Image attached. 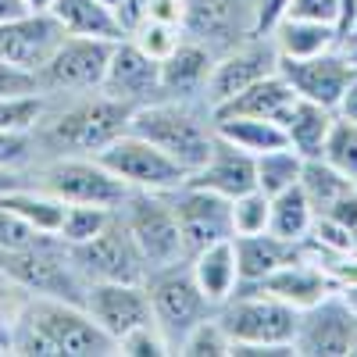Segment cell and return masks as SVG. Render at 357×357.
<instances>
[{
	"label": "cell",
	"instance_id": "5b68a950",
	"mask_svg": "<svg viewBox=\"0 0 357 357\" xmlns=\"http://www.w3.org/2000/svg\"><path fill=\"white\" fill-rule=\"evenodd\" d=\"M33 183L54 193L65 204H100V207H122L132 193L111 168L97 161V154H57L43 158L33 172Z\"/></svg>",
	"mask_w": 357,
	"mask_h": 357
},
{
	"label": "cell",
	"instance_id": "9f6ffc18",
	"mask_svg": "<svg viewBox=\"0 0 357 357\" xmlns=\"http://www.w3.org/2000/svg\"><path fill=\"white\" fill-rule=\"evenodd\" d=\"M350 47H357V18H354V25H350V33L343 36V50H350Z\"/></svg>",
	"mask_w": 357,
	"mask_h": 357
},
{
	"label": "cell",
	"instance_id": "5bb4252c",
	"mask_svg": "<svg viewBox=\"0 0 357 357\" xmlns=\"http://www.w3.org/2000/svg\"><path fill=\"white\" fill-rule=\"evenodd\" d=\"M168 204L178 222V232L186 240L190 257L218 240H232V200L229 197L183 183L178 190L168 193Z\"/></svg>",
	"mask_w": 357,
	"mask_h": 357
},
{
	"label": "cell",
	"instance_id": "7402d4cb",
	"mask_svg": "<svg viewBox=\"0 0 357 357\" xmlns=\"http://www.w3.org/2000/svg\"><path fill=\"white\" fill-rule=\"evenodd\" d=\"M215 136H218V132H215ZM186 183L232 200V197H240V193H247V190L257 186L254 158L243 154V151H236V146L225 143V139H215L211 158H207L200 168H193V172L186 175Z\"/></svg>",
	"mask_w": 357,
	"mask_h": 357
},
{
	"label": "cell",
	"instance_id": "d590c367",
	"mask_svg": "<svg viewBox=\"0 0 357 357\" xmlns=\"http://www.w3.org/2000/svg\"><path fill=\"white\" fill-rule=\"evenodd\" d=\"M321 161H329L343 178H350V183L357 186V122H347V118L336 114Z\"/></svg>",
	"mask_w": 357,
	"mask_h": 357
},
{
	"label": "cell",
	"instance_id": "f5cc1de1",
	"mask_svg": "<svg viewBox=\"0 0 357 357\" xmlns=\"http://www.w3.org/2000/svg\"><path fill=\"white\" fill-rule=\"evenodd\" d=\"M29 8H25V0H0V22H8V18H18V15H25Z\"/></svg>",
	"mask_w": 357,
	"mask_h": 357
},
{
	"label": "cell",
	"instance_id": "30bf717a",
	"mask_svg": "<svg viewBox=\"0 0 357 357\" xmlns=\"http://www.w3.org/2000/svg\"><path fill=\"white\" fill-rule=\"evenodd\" d=\"M79 275L86 282H146V261L114 207V218L86 243L68 247Z\"/></svg>",
	"mask_w": 357,
	"mask_h": 357
},
{
	"label": "cell",
	"instance_id": "4dcf8cb0",
	"mask_svg": "<svg viewBox=\"0 0 357 357\" xmlns=\"http://www.w3.org/2000/svg\"><path fill=\"white\" fill-rule=\"evenodd\" d=\"M314 218H318V215H314V207H311L304 186L296 183V186H289V190H282V193L272 197V218H268V232H275L279 240H286V243H301V240H307Z\"/></svg>",
	"mask_w": 357,
	"mask_h": 357
},
{
	"label": "cell",
	"instance_id": "f1b7e54d",
	"mask_svg": "<svg viewBox=\"0 0 357 357\" xmlns=\"http://www.w3.org/2000/svg\"><path fill=\"white\" fill-rule=\"evenodd\" d=\"M218 139L232 143L236 151H243L250 158L268 154L275 146H286V129L272 118H250V114H232V118H215Z\"/></svg>",
	"mask_w": 357,
	"mask_h": 357
},
{
	"label": "cell",
	"instance_id": "ee69618b",
	"mask_svg": "<svg viewBox=\"0 0 357 357\" xmlns=\"http://www.w3.org/2000/svg\"><path fill=\"white\" fill-rule=\"evenodd\" d=\"M36 93H40L36 72H25V68L0 57V100L4 97H36Z\"/></svg>",
	"mask_w": 357,
	"mask_h": 357
},
{
	"label": "cell",
	"instance_id": "8d00e7d4",
	"mask_svg": "<svg viewBox=\"0 0 357 357\" xmlns=\"http://www.w3.org/2000/svg\"><path fill=\"white\" fill-rule=\"evenodd\" d=\"M268 218H272V197L264 190H247L232 197V236H254L268 232Z\"/></svg>",
	"mask_w": 357,
	"mask_h": 357
},
{
	"label": "cell",
	"instance_id": "b9f144b4",
	"mask_svg": "<svg viewBox=\"0 0 357 357\" xmlns=\"http://www.w3.org/2000/svg\"><path fill=\"white\" fill-rule=\"evenodd\" d=\"M43 114V93L36 97H4L0 100V129H33Z\"/></svg>",
	"mask_w": 357,
	"mask_h": 357
},
{
	"label": "cell",
	"instance_id": "816d5d0a",
	"mask_svg": "<svg viewBox=\"0 0 357 357\" xmlns=\"http://www.w3.org/2000/svg\"><path fill=\"white\" fill-rule=\"evenodd\" d=\"M354 18H357V0H340V47H343V36L350 33Z\"/></svg>",
	"mask_w": 357,
	"mask_h": 357
},
{
	"label": "cell",
	"instance_id": "11a10c76",
	"mask_svg": "<svg viewBox=\"0 0 357 357\" xmlns=\"http://www.w3.org/2000/svg\"><path fill=\"white\" fill-rule=\"evenodd\" d=\"M25 8H29V11H50L54 0H25Z\"/></svg>",
	"mask_w": 357,
	"mask_h": 357
},
{
	"label": "cell",
	"instance_id": "ab89813d",
	"mask_svg": "<svg viewBox=\"0 0 357 357\" xmlns=\"http://www.w3.org/2000/svg\"><path fill=\"white\" fill-rule=\"evenodd\" d=\"M183 36H186V33H183L178 25H165V22H151V18H146L129 40H132L146 57H154V61H165V57H172V50L183 43Z\"/></svg>",
	"mask_w": 357,
	"mask_h": 357
},
{
	"label": "cell",
	"instance_id": "7c38bea8",
	"mask_svg": "<svg viewBox=\"0 0 357 357\" xmlns=\"http://www.w3.org/2000/svg\"><path fill=\"white\" fill-rule=\"evenodd\" d=\"M183 33L218 57L257 33V0H186Z\"/></svg>",
	"mask_w": 357,
	"mask_h": 357
},
{
	"label": "cell",
	"instance_id": "ffe728a7",
	"mask_svg": "<svg viewBox=\"0 0 357 357\" xmlns=\"http://www.w3.org/2000/svg\"><path fill=\"white\" fill-rule=\"evenodd\" d=\"M247 286H261L264 293L279 296L282 304H289L296 311H307L318 301H325L329 293H336V282L325 275V268L318 261H311L307 254H296L293 261L279 264L272 275H264L261 282H247Z\"/></svg>",
	"mask_w": 357,
	"mask_h": 357
},
{
	"label": "cell",
	"instance_id": "74e56055",
	"mask_svg": "<svg viewBox=\"0 0 357 357\" xmlns=\"http://www.w3.org/2000/svg\"><path fill=\"white\" fill-rule=\"evenodd\" d=\"M40 161V146L33 129H0V168L33 172Z\"/></svg>",
	"mask_w": 357,
	"mask_h": 357
},
{
	"label": "cell",
	"instance_id": "52a82bcc",
	"mask_svg": "<svg viewBox=\"0 0 357 357\" xmlns=\"http://www.w3.org/2000/svg\"><path fill=\"white\" fill-rule=\"evenodd\" d=\"M122 215L132 243L139 247L143 261H146V275L158 272V268H172V264H183L190 261L186 240L178 232V222L172 215V204L168 193H146V190H132L122 207Z\"/></svg>",
	"mask_w": 357,
	"mask_h": 357
},
{
	"label": "cell",
	"instance_id": "e575fe53",
	"mask_svg": "<svg viewBox=\"0 0 357 357\" xmlns=\"http://www.w3.org/2000/svg\"><path fill=\"white\" fill-rule=\"evenodd\" d=\"M29 304H33V293H29L22 282H15L4 268H0V354L11 350L15 329H18V321L25 318Z\"/></svg>",
	"mask_w": 357,
	"mask_h": 357
},
{
	"label": "cell",
	"instance_id": "7dc6e473",
	"mask_svg": "<svg viewBox=\"0 0 357 357\" xmlns=\"http://www.w3.org/2000/svg\"><path fill=\"white\" fill-rule=\"evenodd\" d=\"M114 18H118V25H122V33L132 36L136 29L146 22V0H118V4H114Z\"/></svg>",
	"mask_w": 357,
	"mask_h": 357
},
{
	"label": "cell",
	"instance_id": "ba28073f",
	"mask_svg": "<svg viewBox=\"0 0 357 357\" xmlns=\"http://www.w3.org/2000/svg\"><path fill=\"white\" fill-rule=\"evenodd\" d=\"M146 289H151V307H154V325L161 329V336L168 340L172 354H178L183 340L197 329L204 318L215 314V304L200 293L190 261L172 264V268H158L146 275Z\"/></svg>",
	"mask_w": 357,
	"mask_h": 357
},
{
	"label": "cell",
	"instance_id": "44dd1931",
	"mask_svg": "<svg viewBox=\"0 0 357 357\" xmlns=\"http://www.w3.org/2000/svg\"><path fill=\"white\" fill-rule=\"evenodd\" d=\"M211 68H215V54L207 50L204 43L183 36V43L172 50V57H165V61H161V97L207 104L204 93H207Z\"/></svg>",
	"mask_w": 357,
	"mask_h": 357
},
{
	"label": "cell",
	"instance_id": "9a60e30c",
	"mask_svg": "<svg viewBox=\"0 0 357 357\" xmlns=\"http://www.w3.org/2000/svg\"><path fill=\"white\" fill-rule=\"evenodd\" d=\"M279 72L293 86L296 97L336 111L350 79L357 75V65L343 47H336V50H325L314 57H279Z\"/></svg>",
	"mask_w": 357,
	"mask_h": 357
},
{
	"label": "cell",
	"instance_id": "f907efd6",
	"mask_svg": "<svg viewBox=\"0 0 357 357\" xmlns=\"http://www.w3.org/2000/svg\"><path fill=\"white\" fill-rule=\"evenodd\" d=\"M25 183H33V175H29V172H8V168H0V197H4L8 190H15V186H25Z\"/></svg>",
	"mask_w": 357,
	"mask_h": 357
},
{
	"label": "cell",
	"instance_id": "8fae6325",
	"mask_svg": "<svg viewBox=\"0 0 357 357\" xmlns=\"http://www.w3.org/2000/svg\"><path fill=\"white\" fill-rule=\"evenodd\" d=\"M114 43L118 40L68 36L65 33L57 50L47 57V65L36 72L40 93H89V89H100Z\"/></svg>",
	"mask_w": 357,
	"mask_h": 357
},
{
	"label": "cell",
	"instance_id": "681fc988",
	"mask_svg": "<svg viewBox=\"0 0 357 357\" xmlns=\"http://www.w3.org/2000/svg\"><path fill=\"white\" fill-rule=\"evenodd\" d=\"M336 114H340V118H347V122H357V75L350 79V86H347V93H343V100H340Z\"/></svg>",
	"mask_w": 357,
	"mask_h": 357
},
{
	"label": "cell",
	"instance_id": "6da1fadb",
	"mask_svg": "<svg viewBox=\"0 0 357 357\" xmlns=\"http://www.w3.org/2000/svg\"><path fill=\"white\" fill-rule=\"evenodd\" d=\"M132 107L107 97L104 89L89 93H43V114L33 126L40 161L57 154H97L129 129ZM36 161V165H40Z\"/></svg>",
	"mask_w": 357,
	"mask_h": 357
},
{
	"label": "cell",
	"instance_id": "603a6c76",
	"mask_svg": "<svg viewBox=\"0 0 357 357\" xmlns=\"http://www.w3.org/2000/svg\"><path fill=\"white\" fill-rule=\"evenodd\" d=\"M296 104V93H293V86L282 79V72H272V75H264L257 79L254 86H247L243 93H236L229 100H222L211 118H232V114H250V118H272V122H286V114L293 111Z\"/></svg>",
	"mask_w": 357,
	"mask_h": 357
},
{
	"label": "cell",
	"instance_id": "d4e9b609",
	"mask_svg": "<svg viewBox=\"0 0 357 357\" xmlns=\"http://www.w3.org/2000/svg\"><path fill=\"white\" fill-rule=\"evenodd\" d=\"M333 122H336V111L333 107H321L314 100H304L296 97L293 111L286 114V143L293 146L304 161H314L325 154V143H329V132H333Z\"/></svg>",
	"mask_w": 357,
	"mask_h": 357
},
{
	"label": "cell",
	"instance_id": "3957f363",
	"mask_svg": "<svg viewBox=\"0 0 357 357\" xmlns=\"http://www.w3.org/2000/svg\"><path fill=\"white\" fill-rule=\"evenodd\" d=\"M215 318L232 340L229 357H296V325L301 311L282 304L261 286L240 282L229 301L215 307Z\"/></svg>",
	"mask_w": 357,
	"mask_h": 357
},
{
	"label": "cell",
	"instance_id": "277c9868",
	"mask_svg": "<svg viewBox=\"0 0 357 357\" xmlns=\"http://www.w3.org/2000/svg\"><path fill=\"white\" fill-rule=\"evenodd\" d=\"M129 132L151 139L168 158H175L186 172L200 168L215 151V118L200 100H151L132 107Z\"/></svg>",
	"mask_w": 357,
	"mask_h": 357
},
{
	"label": "cell",
	"instance_id": "1f68e13d",
	"mask_svg": "<svg viewBox=\"0 0 357 357\" xmlns=\"http://www.w3.org/2000/svg\"><path fill=\"white\" fill-rule=\"evenodd\" d=\"M254 175H257V190H264L268 197H275L289 186L301 183L304 175V158L293 151V146H275L268 154H257L254 158Z\"/></svg>",
	"mask_w": 357,
	"mask_h": 357
},
{
	"label": "cell",
	"instance_id": "7bdbcfd3",
	"mask_svg": "<svg viewBox=\"0 0 357 357\" xmlns=\"http://www.w3.org/2000/svg\"><path fill=\"white\" fill-rule=\"evenodd\" d=\"M50 240L47 232L33 229L29 222H22L15 211H8V207H0V250H22V247H36Z\"/></svg>",
	"mask_w": 357,
	"mask_h": 357
},
{
	"label": "cell",
	"instance_id": "4316f807",
	"mask_svg": "<svg viewBox=\"0 0 357 357\" xmlns=\"http://www.w3.org/2000/svg\"><path fill=\"white\" fill-rule=\"evenodd\" d=\"M272 36L279 57H314L325 50L340 47V29L329 22H307V18H279L272 29Z\"/></svg>",
	"mask_w": 357,
	"mask_h": 357
},
{
	"label": "cell",
	"instance_id": "f6af8a7d",
	"mask_svg": "<svg viewBox=\"0 0 357 357\" xmlns=\"http://www.w3.org/2000/svg\"><path fill=\"white\" fill-rule=\"evenodd\" d=\"M282 18H307V22H329L340 29V0H289Z\"/></svg>",
	"mask_w": 357,
	"mask_h": 357
},
{
	"label": "cell",
	"instance_id": "f35d334b",
	"mask_svg": "<svg viewBox=\"0 0 357 357\" xmlns=\"http://www.w3.org/2000/svg\"><path fill=\"white\" fill-rule=\"evenodd\" d=\"M178 354H183V357H229L232 354V340L222 329V321L211 314V318H204L197 329L183 340Z\"/></svg>",
	"mask_w": 357,
	"mask_h": 357
},
{
	"label": "cell",
	"instance_id": "cb8c5ba5",
	"mask_svg": "<svg viewBox=\"0 0 357 357\" xmlns=\"http://www.w3.org/2000/svg\"><path fill=\"white\" fill-rule=\"evenodd\" d=\"M190 272L200 286V293L211 301L215 307L222 301H229V296L236 293V286H240V264H236V247L232 240H218L211 247H204L190 257Z\"/></svg>",
	"mask_w": 357,
	"mask_h": 357
},
{
	"label": "cell",
	"instance_id": "e0dca14e",
	"mask_svg": "<svg viewBox=\"0 0 357 357\" xmlns=\"http://www.w3.org/2000/svg\"><path fill=\"white\" fill-rule=\"evenodd\" d=\"M82 307L93 314V321L114 340H122L126 333L139 329V325L154 321L151 307V289L146 282H89Z\"/></svg>",
	"mask_w": 357,
	"mask_h": 357
},
{
	"label": "cell",
	"instance_id": "83f0119b",
	"mask_svg": "<svg viewBox=\"0 0 357 357\" xmlns=\"http://www.w3.org/2000/svg\"><path fill=\"white\" fill-rule=\"evenodd\" d=\"M50 15L68 36H97V40H126L122 25L104 0H54Z\"/></svg>",
	"mask_w": 357,
	"mask_h": 357
},
{
	"label": "cell",
	"instance_id": "7a4b0ae2",
	"mask_svg": "<svg viewBox=\"0 0 357 357\" xmlns=\"http://www.w3.org/2000/svg\"><path fill=\"white\" fill-rule=\"evenodd\" d=\"M8 354L22 357H111L114 340L93 321L82 304L33 296L25 318L18 321Z\"/></svg>",
	"mask_w": 357,
	"mask_h": 357
},
{
	"label": "cell",
	"instance_id": "f546056e",
	"mask_svg": "<svg viewBox=\"0 0 357 357\" xmlns=\"http://www.w3.org/2000/svg\"><path fill=\"white\" fill-rule=\"evenodd\" d=\"M0 207L15 211L22 222H29L33 229L47 232V236H57L61 229V218H65V200H57L54 193L40 190L36 183H25V186H15L0 197Z\"/></svg>",
	"mask_w": 357,
	"mask_h": 357
},
{
	"label": "cell",
	"instance_id": "d6a6232c",
	"mask_svg": "<svg viewBox=\"0 0 357 357\" xmlns=\"http://www.w3.org/2000/svg\"><path fill=\"white\" fill-rule=\"evenodd\" d=\"M301 186H304V193H307V200H311V207H314V215H325V211H329V207H333L343 193H350V190H354L350 178H343L329 161H321V158L304 161Z\"/></svg>",
	"mask_w": 357,
	"mask_h": 357
},
{
	"label": "cell",
	"instance_id": "2e32d148",
	"mask_svg": "<svg viewBox=\"0 0 357 357\" xmlns=\"http://www.w3.org/2000/svg\"><path fill=\"white\" fill-rule=\"evenodd\" d=\"M354 336H357V314L343 304L340 293H329L314 307L301 311L293 347L301 357H350Z\"/></svg>",
	"mask_w": 357,
	"mask_h": 357
},
{
	"label": "cell",
	"instance_id": "d6986e66",
	"mask_svg": "<svg viewBox=\"0 0 357 357\" xmlns=\"http://www.w3.org/2000/svg\"><path fill=\"white\" fill-rule=\"evenodd\" d=\"M100 89H104L107 97L129 104V107L161 100V61L146 57L129 36L118 40L114 50H111L107 75H104V86Z\"/></svg>",
	"mask_w": 357,
	"mask_h": 357
},
{
	"label": "cell",
	"instance_id": "ac0fdd59",
	"mask_svg": "<svg viewBox=\"0 0 357 357\" xmlns=\"http://www.w3.org/2000/svg\"><path fill=\"white\" fill-rule=\"evenodd\" d=\"M61 40L65 29L50 11H25L18 18L0 22V57L25 72H40Z\"/></svg>",
	"mask_w": 357,
	"mask_h": 357
},
{
	"label": "cell",
	"instance_id": "60d3db41",
	"mask_svg": "<svg viewBox=\"0 0 357 357\" xmlns=\"http://www.w3.org/2000/svg\"><path fill=\"white\" fill-rule=\"evenodd\" d=\"M165 354H172V347L154 321H146L118 340V357H165Z\"/></svg>",
	"mask_w": 357,
	"mask_h": 357
},
{
	"label": "cell",
	"instance_id": "db71d44e",
	"mask_svg": "<svg viewBox=\"0 0 357 357\" xmlns=\"http://www.w3.org/2000/svg\"><path fill=\"white\" fill-rule=\"evenodd\" d=\"M336 293L343 296V304H347V307H350V311L357 314V282H350V286H340Z\"/></svg>",
	"mask_w": 357,
	"mask_h": 357
},
{
	"label": "cell",
	"instance_id": "c3c4849f",
	"mask_svg": "<svg viewBox=\"0 0 357 357\" xmlns=\"http://www.w3.org/2000/svg\"><path fill=\"white\" fill-rule=\"evenodd\" d=\"M289 0H257V33H268L286 11Z\"/></svg>",
	"mask_w": 357,
	"mask_h": 357
},
{
	"label": "cell",
	"instance_id": "4fadbf2b",
	"mask_svg": "<svg viewBox=\"0 0 357 357\" xmlns=\"http://www.w3.org/2000/svg\"><path fill=\"white\" fill-rule=\"evenodd\" d=\"M279 72V50L272 43L268 33H254L247 36L243 43H236L232 50L218 54L215 57V68H211V79H207V107H218L222 100L243 93L247 86H254L257 79Z\"/></svg>",
	"mask_w": 357,
	"mask_h": 357
},
{
	"label": "cell",
	"instance_id": "836d02e7",
	"mask_svg": "<svg viewBox=\"0 0 357 357\" xmlns=\"http://www.w3.org/2000/svg\"><path fill=\"white\" fill-rule=\"evenodd\" d=\"M114 218V207H100V204H65V218L57 229V240L72 243H86Z\"/></svg>",
	"mask_w": 357,
	"mask_h": 357
},
{
	"label": "cell",
	"instance_id": "bcb514c9",
	"mask_svg": "<svg viewBox=\"0 0 357 357\" xmlns=\"http://www.w3.org/2000/svg\"><path fill=\"white\" fill-rule=\"evenodd\" d=\"M146 18L183 29V22H186V0H146Z\"/></svg>",
	"mask_w": 357,
	"mask_h": 357
},
{
	"label": "cell",
	"instance_id": "9c48e42d",
	"mask_svg": "<svg viewBox=\"0 0 357 357\" xmlns=\"http://www.w3.org/2000/svg\"><path fill=\"white\" fill-rule=\"evenodd\" d=\"M97 161L104 168H111L129 190H146V193H172L190 175L161 146H154L151 139H143L129 129L122 136H114L104 151H97Z\"/></svg>",
	"mask_w": 357,
	"mask_h": 357
},
{
	"label": "cell",
	"instance_id": "8992f818",
	"mask_svg": "<svg viewBox=\"0 0 357 357\" xmlns=\"http://www.w3.org/2000/svg\"><path fill=\"white\" fill-rule=\"evenodd\" d=\"M0 268L22 282L33 296H54V301H86V279L79 275V268L68 254V243L50 236V240L36 247H22V250H0Z\"/></svg>",
	"mask_w": 357,
	"mask_h": 357
},
{
	"label": "cell",
	"instance_id": "484cf974",
	"mask_svg": "<svg viewBox=\"0 0 357 357\" xmlns=\"http://www.w3.org/2000/svg\"><path fill=\"white\" fill-rule=\"evenodd\" d=\"M232 247H236V264H240V282H261L279 264H286L301 254V243H286L275 232L232 236Z\"/></svg>",
	"mask_w": 357,
	"mask_h": 357
}]
</instances>
